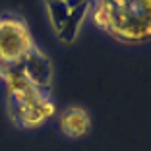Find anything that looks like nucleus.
Returning a JSON list of instances; mask_svg holds the SVG:
<instances>
[{"label":"nucleus","instance_id":"4","mask_svg":"<svg viewBox=\"0 0 151 151\" xmlns=\"http://www.w3.org/2000/svg\"><path fill=\"white\" fill-rule=\"evenodd\" d=\"M0 85L6 87H31V89H52L54 85V64L49 52L39 43L12 68L0 76Z\"/></svg>","mask_w":151,"mask_h":151},{"label":"nucleus","instance_id":"5","mask_svg":"<svg viewBox=\"0 0 151 151\" xmlns=\"http://www.w3.org/2000/svg\"><path fill=\"white\" fill-rule=\"evenodd\" d=\"M37 45L25 16L14 10L0 12V76L19 62Z\"/></svg>","mask_w":151,"mask_h":151},{"label":"nucleus","instance_id":"2","mask_svg":"<svg viewBox=\"0 0 151 151\" xmlns=\"http://www.w3.org/2000/svg\"><path fill=\"white\" fill-rule=\"evenodd\" d=\"M2 93L6 118L14 128L22 132L41 130L58 112L52 89L6 87L2 89Z\"/></svg>","mask_w":151,"mask_h":151},{"label":"nucleus","instance_id":"1","mask_svg":"<svg viewBox=\"0 0 151 151\" xmlns=\"http://www.w3.org/2000/svg\"><path fill=\"white\" fill-rule=\"evenodd\" d=\"M89 23L124 47L151 45V0H93Z\"/></svg>","mask_w":151,"mask_h":151},{"label":"nucleus","instance_id":"3","mask_svg":"<svg viewBox=\"0 0 151 151\" xmlns=\"http://www.w3.org/2000/svg\"><path fill=\"white\" fill-rule=\"evenodd\" d=\"M49 31L60 45H74L91 18L93 0H39Z\"/></svg>","mask_w":151,"mask_h":151},{"label":"nucleus","instance_id":"6","mask_svg":"<svg viewBox=\"0 0 151 151\" xmlns=\"http://www.w3.org/2000/svg\"><path fill=\"white\" fill-rule=\"evenodd\" d=\"M56 128L62 134V138L70 142L87 138L93 130V118L91 112L81 105H68L62 111L56 112Z\"/></svg>","mask_w":151,"mask_h":151}]
</instances>
